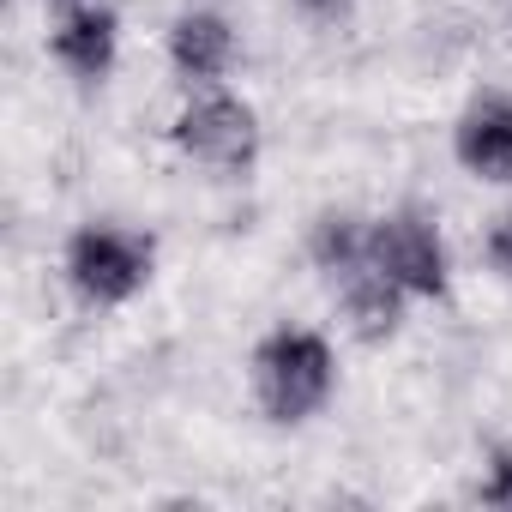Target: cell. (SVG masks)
Listing matches in <instances>:
<instances>
[{
	"label": "cell",
	"instance_id": "cell-1",
	"mask_svg": "<svg viewBox=\"0 0 512 512\" xmlns=\"http://www.w3.org/2000/svg\"><path fill=\"white\" fill-rule=\"evenodd\" d=\"M332 386H338V356L308 326H278L253 350V398H260L266 422H278V428L320 416Z\"/></svg>",
	"mask_w": 512,
	"mask_h": 512
},
{
	"label": "cell",
	"instance_id": "cell-2",
	"mask_svg": "<svg viewBox=\"0 0 512 512\" xmlns=\"http://www.w3.org/2000/svg\"><path fill=\"white\" fill-rule=\"evenodd\" d=\"M61 266H67V284H73L79 302L121 308V302H133L151 284L157 241L139 235V229H127V223H85V229H73Z\"/></svg>",
	"mask_w": 512,
	"mask_h": 512
},
{
	"label": "cell",
	"instance_id": "cell-3",
	"mask_svg": "<svg viewBox=\"0 0 512 512\" xmlns=\"http://www.w3.org/2000/svg\"><path fill=\"white\" fill-rule=\"evenodd\" d=\"M169 139L181 157H193L199 169H217V175H247L260 163V115H253V103H241L217 85H199V97L181 103Z\"/></svg>",
	"mask_w": 512,
	"mask_h": 512
},
{
	"label": "cell",
	"instance_id": "cell-4",
	"mask_svg": "<svg viewBox=\"0 0 512 512\" xmlns=\"http://www.w3.org/2000/svg\"><path fill=\"white\" fill-rule=\"evenodd\" d=\"M368 253H374V266L410 302H446V290H452V253H446L440 223L422 205H398V211L374 217Z\"/></svg>",
	"mask_w": 512,
	"mask_h": 512
},
{
	"label": "cell",
	"instance_id": "cell-5",
	"mask_svg": "<svg viewBox=\"0 0 512 512\" xmlns=\"http://www.w3.org/2000/svg\"><path fill=\"white\" fill-rule=\"evenodd\" d=\"M452 157L464 163V175L512 187V97L506 91H482L464 103L452 127Z\"/></svg>",
	"mask_w": 512,
	"mask_h": 512
},
{
	"label": "cell",
	"instance_id": "cell-6",
	"mask_svg": "<svg viewBox=\"0 0 512 512\" xmlns=\"http://www.w3.org/2000/svg\"><path fill=\"white\" fill-rule=\"evenodd\" d=\"M49 55H55L79 85L109 79V73H115V55H121V19H115V7L73 0V7L55 19V31H49Z\"/></svg>",
	"mask_w": 512,
	"mask_h": 512
},
{
	"label": "cell",
	"instance_id": "cell-7",
	"mask_svg": "<svg viewBox=\"0 0 512 512\" xmlns=\"http://www.w3.org/2000/svg\"><path fill=\"white\" fill-rule=\"evenodd\" d=\"M169 67L187 85H217L235 67V31L217 7H187L169 25Z\"/></svg>",
	"mask_w": 512,
	"mask_h": 512
},
{
	"label": "cell",
	"instance_id": "cell-8",
	"mask_svg": "<svg viewBox=\"0 0 512 512\" xmlns=\"http://www.w3.org/2000/svg\"><path fill=\"white\" fill-rule=\"evenodd\" d=\"M332 290H338V308H344V320H350V332H356L362 344H386V338H398L410 296H404V290L374 266V260H368V266H356L350 278H338Z\"/></svg>",
	"mask_w": 512,
	"mask_h": 512
},
{
	"label": "cell",
	"instance_id": "cell-9",
	"mask_svg": "<svg viewBox=\"0 0 512 512\" xmlns=\"http://www.w3.org/2000/svg\"><path fill=\"white\" fill-rule=\"evenodd\" d=\"M368 235H374V223H362L356 211H326V217L314 223L308 253H314V266H320L326 284H338V278H350L356 266L374 260V253H368Z\"/></svg>",
	"mask_w": 512,
	"mask_h": 512
},
{
	"label": "cell",
	"instance_id": "cell-10",
	"mask_svg": "<svg viewBox=\"0 0 512 512\" xmlns=\"http://www.w3.org/2000/svg\"><path fill=\"white\" fill-rule=\"evenodd\" d=\"M476 500L512 512V446H494V452H488V470H482V482H476Z\"/></svg>",
	"mask_w": 512,
	"mask_h": 512
},
{
	"label": "cell",
	"instance_id": "cell-11",
	"mask_svg": "<svg viewBox=\"0 0 512 512\" xmlns=\"http://www.w3.org/2000/svg\"><path fill=\"white\" fill-rule=\"evenodd\" d=\"M482 260L512 284V211H500V217L488 223V235H482Z\"/></svg>",
	"mask_w": 512,
	"mask_h": 512
},
{
	"label": "cell",
	"instance_id": "cell-12",
	"mask_svg": "<svg viewBox=\"0 0 512 512\" xmlns=\"http://www.w3.org/2000/svg\"><path fill=\"white\" fill-rule=\"evenodd\" d=\"M296 13H302L308 25H320V31H338V25H350L356 0H296Z\"/></svg>",
	"mask_w": 512,
	"mask_h": 512
},
{
	"label": "cell",
	"instance_id": "cell-13",
	"mask_svg": "<svg viewBox=\"0 0 512 512\" xmlns=\"http://www.w3.org/2000/svg\"><path fill=\"white\" fill-rule=\"evenodd\" d=\"M506 49H512V7H506Z\"/></svg>",
	"mask_w": 512,
	"mask_h": 512
},
{
	"label": "cell",
	"instance_id": "cell-14",
	"mask_svg": "<svg viewBox=\"0 0 512 512\" xmlns=\"http://www.w3.org/2000/svg\"><path fill=\"white\" fill-rule=\"evenodd\" d=\"M61 7H73V0H61Z\"/></svg>",
	"mask_w": 512,
	"mask_h": 512
}]
</instances>
